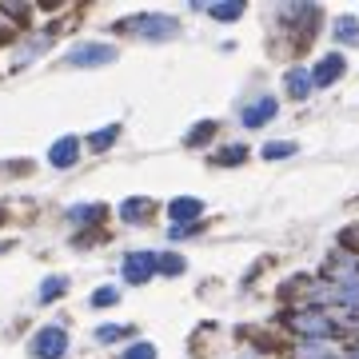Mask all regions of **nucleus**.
<instances>
[{
  "instance_id": "obj_15",
  "label": "nucleus",
  "mask_w": 359,
  "mask_h": 359,
  "mask_svg": "<svg viewBox=\"0 0 359 359\" xmlns=\"http://www.w3.org/2000/svg\"><path fill=\"white\" fill-rule=\"evenodd\" d=\"M116 140H120V128L108 124V128H100V132H92V136H88V148H92V152H104V148H112Z\"/></svg>"
},
{
  "instance_id": "obj_13",
  "label": "nucleus",
  "mask_w": 359,
  "mask_h": 359,
  "mask_svg": "<svg viewBox=\"0 0 359 359\" xmlns=\"http://www.w3.org/2000/svg\"><path fill=\"white\" fill-rule=\"evenodd\" d=\"M68 292V280L65 276H48V280L40 283V304H52V299H60Z\"/></svg>"
},
{
  "instance_id": "obj_23",
  "label": "nucleus",
  "mask_w": 359,
  "mask_h": 359,
  "mask_svg": "<svg viewBox=\"0 0 359 359\" xmlns=\"http://www.w3.org/2000/svg\"><path fill=\"white\" fill-rule=\"evenodd\" d=\"M128 335V327H100L96 332V344H116V339H124Z\"/></svg>"
},
{
  "instance_id": "obj_16",
  "label": "nucleus",
  "mask_w": 359,
  "mask_h": 359,
  "mask_svg": "<svg viewBox=\"0 0 359 359\" xmlns=\"http://www.w3.org/2000/svg\"><path fill=\"white\" fill-rule=\"evenodd\" d=\"M65 216L76 219V224H96V219L104 216V208H100V204H80V208H68Z\"/></svg>"
},
{
  "instance_id": "obj_5",
  "label": "nucleus",
  "mask_w": 359,
  "mask_h": 359,
  "mask_svg": "<svg viewBox=\"0 0 359 359\" xmlns=\"http://www.w3.org/2000/svg\"><path fill=\"white\" fill-rule=\"evenodd\" d=\"M120 271H124V280L128 283H148L156 271V256L152 252H128L124 256V264H120Z\"/></svg>"
},
{
  "instance_id": "obj_9",
  "label": "nucleus",
  "mask_w": 359,
  "mask_h": 359,
  "mask_svg": "<svg viewBox=\"0 0 359 359\" xmlns=\"http://www.w3.org/2000/svg\"><path fill=\"white\" fill-rule=\"evenodd\" d=\"M276 112H280V104L268 100V96L256 100V104H248V108H244V128H259V124H268Z\"/></svg>"
},
{
  "instance_id": "obj_7",
  "label": "nucleus",
  "mask_w": 359,
  "mask_h": 359,
  "mask_svg": "<svg viewBox=\"0 0 359 359\" xmlns=\"http://www.w3.org/2000/svg\"><path fill=\"white\" fill-rule=\"evenodd\" d=\"M295 359H344V351L332 339H304L295 347Z\"/></svg>"
},
{
  "instance_id": "obj_8",
  "label": "nucleus",
  "mask_w": 359,
  "mask_h": 359,
  "mask_svg": "<svg viewBox=\"0 0 359 359\" xmlns=\"http://www.w3.org/2000/svg\"><path fill=\"white\" fill-rule=\"evenodd\" d=\"M76 156H80V140H76V136H65V140H56L48 148V160L56 168H72V164H76Z\"/></svg>"
},
{
  "instance_id": "obj_2",
  "label": "nucleus",
  "mask_w": 359,
  "mask_h": 359,
  "mask_svg": "<svg viewBox=\"0 0 359 359\" xmlns=\"http://www.w3.org/2000/svg\"><path fill=\"white\" fill-rule=\"evenodd\" d=\"M124 32H140L144 40H168L176 36V20L172 16H160V13H144V16H128V20H120Z\"/></svg>"
},
{
  "instance_id": "obj_14",
  "label": "nucleus",
  "mask_w": 359,
  "mask_h": 359,
  "mask_svg": "<svg viewBox=\"0 0 359 359\" xmlns=\"http://www.w3.org/2000/svg\"><path fill=\"white\" fill-rule=\"evenodd\" d=\"M335 40H344V44H359V20H355V16H339V20H335Z\"/></svg>"
},
{
  "instance_id": "obj_1",
  "label": "nucleus",
  "mask_w": 359,
  "mask_h": 359,
  "mask_svg": "<svg viewBox=\"0 0 359 359\" xmlns=\"http://www.w3.org/2000/svg\"><path fill=\"white\" fill-rule=\"evenodd\" d=\"M292 327L304 339H332L335 335V316L323 308H308V311H295L292 316Z\"/></svg>"
},
{
  "instance_id": "obj_20",
  "label": "nucleus",
  "mask_w": 359,
  "mask_h": 359,
  "mask_svg": "<svg viewBox=\"0 0 359 359\" xmlns=\"http://www.w3.org/2000/svg\"><path fill=\"white\" fill-rule=\"evenodd\" d=\"M240 160H248V148H244V144H231V148L216 152V164H240Z\"/></svg>"
},
{
  "instance_id": "obj_10",
  "label": "nucleus",
  "mask_w": 359,
  "mask_h": 359,
  "mask_svg": "<svg viewBox=\"0 0 359 359\" xmlns=\"http://www.w3.org/2000/svg\"><path fill=\"white\" fill-rule=\"evenodd\" d=\"M200 212H204V204H200V200H192V196H180V200H172V204H168V216L176 219V224H192Z\"/></svg>"
},
{
  "instance_id": "obj_26",
  "label": "nucleus",
  "mask_w": 359,
  "mask_h": 359,
  "mask_svg": "<svg viewBox=\"0 0 359 359\" xmlns=\"http://www.w3.org/2000/svg\"><path fill=\"white\" fill-rule=\"evenodd\" d=\"M347 359H359V347H351V355H347Z\"/></svg>"
},
{
  "instance_id": "obj_24",
  "label": "nucleus",
  "mask_w": 359,
  "mask_h": 359,
  "mask_svg": "<svg viewBox=\"0 0 359 359\" xmlns=\"http://www.w3.org/2000/svg\"><path fill=\"white\" fill-rule=\"evenodd\" d=\"M124 359H156V347L152 344H132L124 351Z\"/></svg>"
},
{
  "instance_id": "obj_19",
  "label": "nucleus",
  "mask_w": 359,
  "mask_h": 359,
  "mask_svg": "<svg viewBox=\"0 0 359 359\" xmlns=\"http://www.w3.org/2000/svg\"><path fill=\"white\" fill-rule=\"evenodd\" d=\"M156 268L168 271V276H180V271H184V259H180L176 252H164V256H156Z\"/></svg>"
},
{
  "instance_id": "obj_18",
  "label": "nucleus",
  "mask_w": 359,
  "mask_h": 359,
  "mask_svg": "<svg viewBox=\"0 0 359 359\" xmlns=\"http://www.w3.org/2000/svg\"><path fill=\"white\" fill-rule=\"evenodd\" d=\"M283 156H295L292 140H271L268 148H264V160H283Z\"/></svg>"
},
{
  "instance_id": "obj_17",
  "label": "nucleus",
  "mask_w": 359,
  "mask_h": 359,
  "mask_svg": "<svg viewBox=\"0 0 359 359\" xmlns=\"http://www.w3.org/2000/svg\"><path fill=\"white\" fill-rule=\"evenodd\" d=\"M208 13L216 20H236V16H244V4L240 0H224V4H208Z\"/></svg>"
},
{
  "instance_id": "obj_27",
  "label": "nucleus",
  "mask_w": 359,
  "mask_h": 359,
  "mask_svg": "<svg viewBox=\"0 0 359 359\" xmlns=\"http://www.w3.org/2000/svg\"><path fill=\"white\" fill-rule=\"evenodd\" d=\"M240 359H252V355H240Z\"/></svg>"
},
{
  "instance_id": "obj_4",
  "label": "nucleus",
  "mask_w": 359,
  "mask_h": 359,
  "mask_svg": "<svg viewBox=\"0 0 359 359\" xmlns=\"http://www.w3.org/2000/svg\"><path fill=\"white\" fill-rule=\"evenodd\" d=\"M116 48L112 44H76V48L65 56L68 68H96V65H112Z\"/></svg>"
},
{
  "instance_id": "obj_21",
  "label": "nucleus",
  "mask_w": 359,
  "mask_h": 359,
  "mask_svg": "<svg viewBox=\"0 0 359 359\" xmlns=\"http://www.w3.org/2000/svg\"><path fill=\"white\" fill-rule=\"evenodd\" d=\"M120 304V292L116 287H100V292H92V308H112Z\"/></svg>"
},
{
  "instance_id": "obj_6",
  "label": "nucleus",
  "mask_w": 359,
  "mask_h": 359,
  "mask_svg": "<svg viewBox=\"0 0 359 359\" xmlns=\"http://www.w3.org/2000/svg\"><path fill=\"white\" fill-rule=\"evenodd\" d=\"M344 56L339 52H332V56H323L320 65L311 68V88H327V84H335V80L344 76Z\"/></svg>"
},
{
  "instance_id": "obj_12",
  "label": "nucleus",
  "mask_w": 359,
  "mask_h": 359,
  "mask_svg": "<svg viewBox=\"0 0 359 359\" xmlns=\"http://www.w3.org/2000/svg\"><path fill=\"white\" fill-rule=\"evenodd\" d=\"M148 212H152V200H144V196H132L120 204V219H128V224H140Z\"/></svg>"
},
{
  "instance_id": "obj_22",
  "label": "nucleus",
  "mask_w": 359,
  "mask_h": 359,
  "mask_svg": "<svg viewBox=\"0 0 359 359\" xmlns=\"http://www.w3.org/2000/svg\"><path fill=\"white\" fill-rule=\"evenodd\" d=\"M212 132H216V124H212V120H204V124H196V128L188 132V144H204Z\"/></svg>"
},
{
  "instance_id": "obj_3",
  "label": "nucleus",
  "mask_w": 359,
  "mask_h": 359,
  "mask_svg": "<svg viewBox=\"0 0 359 359\" xmlns=\"http://www.w3.org/2000/svg\"><path fill=\"white\" fill-rule=\"evenodd\" d=\"M65 351H68V335H65V327L48 323V327H40V332L32 335V355H36V359H60Z\"/></svg>"
},
{
  "instance_id": "obj_25",
  "label": "nucleus",
  "mask_w": 359,
  "mask_h": 359,
  "mask_svg": "<svg viewBox=\"0 0 359 359\" xmlns=\"http://www.w3.org/2000/svg\"><path fill=\"white\" fill-rule=\"evenodd\" d=\"M192 224H172V228H168V236H172V240H184V236H192Z\"/></svg>"
},
{
  "instance_id": "obj_11",
  "label": "nucleus",
  "mask_w": 359,
  "mask_h": 359,
  "mask_svg": "<svg viewBox=\"0 0 359 359\" xmlns=\"http://www.w3.org/2000/svg\"><path fill=\"white\" fill-rule=\"evenodd\" d=\"M283 84H287V96H292V100H308L311 72H308V68H292V72L283 76Z\"/></svg>"
}]
</instances>
